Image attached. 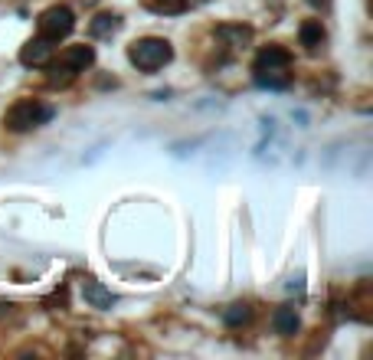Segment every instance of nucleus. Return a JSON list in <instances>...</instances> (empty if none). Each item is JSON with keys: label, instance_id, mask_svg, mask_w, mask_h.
<instances>
[{"label": "nucleus", "instance_id": "obj_11", "mask_svg": "<svg viewBox=\"0 0 373 360\" xmlns=\"http://www.w3.org/2000/svg\"><path fill=\"white\" fill-rule=\"evenodd\" d=\"M249 318H252V308H249L246 301H236V305H229V308L223 311V321L229 324V328H239V324H246Z\"/></svg>", "mask_w": 373, "mask_h": 360}, {"label": "nucleus", "instance_id": "obj_8", "mask_svg": "<svg viewBox=\"0 0 373 360\" xmlns=\"http://www.w3.org/2000/svg\"><path fill=\"white\" fill-rule=\"evenodd\" d=\"M82 299L99 311H108L115 305V295L102 285V282H95V278H86V282H82Z\"/></svg>", "mask_w": 373, "mask_h": 360}, {"label": "nucleus", "instance_id": "obj_6", "mask_svg": "<svg viewBox=\"0 0 373 360\" xmlns=\"http://www.w3.org/2000/svg\"><path fill=\"white\" fill-rule=\"evenodd\" d=\"M50 59H52V43L50 39H43V37L30 39L23 50H20V62H23V66H33V69L46 66Z\"/></svg>", "mask_w": 373, "mask_h": 360}, {"label": "nucleus", "instance_id": "obj_1", "mask_svg": "<svg viewBox=\"0 0 373 360\" xmlns=\"http://www.w3.org/2000/svg\"><path fill=\"white\" fill-rule=\"evenodd\" d=\"M291 53L282 46H265L256 56V82L262 88H285L291 82Z\"/></svg>", "mask_w": 373, "mask_h": 360}, {"label": "nucleus", "instance_id": "obj_3", "mask_svg": "<svg viewBox=\"0 0 373 360\" xmlns=\"http://www.w3.org/2000/svg\"><path fill=\"white\" fill-rule=\"evenodd\" d=\"M128 59L135 69L141 73H157L164 69L167 62L174 59V50H171V43L161 37H144V39H135L131 46H128Z\"/></svg>", "mask_w": 373, "mask_h": 360}, {"label": "nucleus", "instance_id": "obj_7", "mask_svg": "<svg viewBox=\"0 0 373 360\" xmlns=\"http://www.w3.org/2000/svg\"><path fill=\"white\" fill-rule=\"evenodd\" d=\"M272 328H275V334H282V337H295L298 334V328H301V318H298V311H295V305H282V308L272 314Z\"/></svg>", "mask_w": 373, "mask_h": 360}, {"label": "nucleus", "instance_id": "obj_4", "mask_svg": "<svg viewBox=\"0 0 373 360\" xmlns=\"http://www.w3.org/2000/svg\"><path fill=\"white\" fill-rule=\"evenodd\" d=\"M52 115H56V108L46 105V102L20 99L17 105H10V112L3 115V124H7L10 131H17V135H23V131H33V128H39V124H46Z\"/></svg>", "mask_w": 373, "mask_h": 360}, {"label": "nucleus", "instance_id": "obj_5", "mask_svg": "<svg viewBox=\"0 0 373 360\" xmlns=\"http://www.w3.org/2000/svg\"><path fill=\"white\" fill-rule=\"evenodd\" d=\"M39 37L43 39H50V43H59L62 37H69L75 30V13L69 10V7H50V10H43V17H39Z\"/></svg>", "mask_w": 373, "mask_h": 360}, {"label": "nucleus", "instance_id": "obj_2", "mask_svg": "<svg viewBox=\"0 0 373 360\" xmlns=\"http://www.w3.org/2000/svg\"><path fill=\"white\" fill-rule=\"evenodd\" d=\"M92 62H95V50H92V46H86V43L66 46V50L59 53V59L46 62V66H50V82L52 86H69L75 79V73H86Z\"/></svg>", "mask_w": 373, "mask_h": 360}, {"label": "nucleus", "instance_id": "obj_9", "mask_svg": "<svg viewBox=\"0 0 373 360\" xmlns=\"http://www.w3.org/2000/svg\"><path fill=\"white\" fill-rule=\"evenodd\" d=\"M118 26H122V17L118 13H99V17L88 20V33L95 39H102V37H112Z\"/></svg>", "mask_w": 373, "mask_h": 360}, {"label": "nucleus", "instance_id": "obj_10", "mask_svg": "<svg viewBox=\"0 0 373 360\" xmlns=\"http://www.w3.org/2000/svg\"><path fill=\"white\" fill-rule=\"evenodd\" d=\"M298 39H301V46H305V50H318V46L324 43L321 20H305V23H301V30H298Z\"/></svg>", "mask_w": 373, "mask_h": 360}, {"label": "nucleus", "instance_id": "obj_12", "mask_svg": "<svg viewBox=\"0 0 373 360\" xmlns=\"http://www.w3.org/2000/svg\"><path fill=\"white\" fill-rule=\"evenodd\" d=\"M186 3L190 0H144V7L154 13H167V17H174V13H184Z\"/></svg>", "mask_w": 373, "mask_h": 360}, {"label": "nucleus", "instance_id": "obj_13", "mask_svg": "<svg viewBox=\"0 0 373 360\" xmlns=\"http://www.w3.org/2000/svg\"><path fill=\"white\" fill-rule=\"evenodd\" d=\"M288 288H291V292H305V278H301V275L298 278H291V285Z\"/></svg>", "mask_w": 373, "mask_h": 360}]
</instances>
